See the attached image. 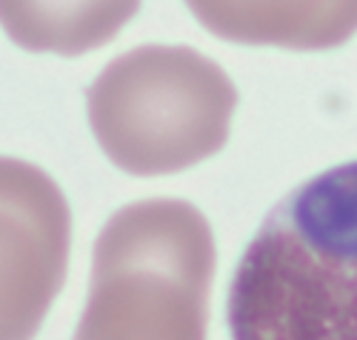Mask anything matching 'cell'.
Wrapping results in <instances>:
<instances>
[{
	"mask_svg": "<svg viewBox=\"0 0 357 340\" xmlns=\"http://www.w3.org/2000/svg\"><path fill=\"white\" fill-rule=\"evenodd\" d=\"M231 340H357V161L291 189L229 286Z\"/></svg>",
	"mask_w": 357,
	"mask_h": 340,
	"instance_id": "6da1fadb",
	"label": "cell"
},
{
	"mask_svg": "<svg viewBox=\"0 0 357 340\" xmlns=\"http://www.w3.org/2000/svg\"><path fill=\"white\" fill-rule=\"evenodd\" d=\"M215 235L177 198L117 209L95 240L75 340H206Z\"/></svg>",
	"mask_w": 357,
	"mask_h": 340,
	"instance_id": "7a4b0ae2",
	"label": "cell"
},
{
	"mask_svg": "<svg viewBox=\"0 0 357 340\" xmlns=\"http://www.w3.org/2000/svg\"><path fill=\"white\" fill-rule=\"evenodd\" d=\"M140 0H0V29L26 52L77 57L117 38Z\"/></svg>",
	"mask_w": 357,
	"mask_h": 340,
	"instance_id": "8992f818",
	"label": "cell"
},
{
	"mask_svg": "<svg viewBox=\"0 0 357 340\" xmlns=\"http://www.w3.org/2000/svg\"><path fill=\"white\" fill-rule=\"evenodd\" d=\"M220 40L291 52L337 49L357 35V0H186Z\"/></svg>",
	"mask_w": 357,
	"mask_h": 340,
	"instance_id": "5b68a950",
	"label": "cell"
},
{
	"mask_svg": "<svg viewBox=\"0 0 357 340\" xmlns=\"http://www.w3.org/2000/svg\"><path fill=\"white\" fill-rule=\"evenodd\" d=\"M72 212L38 166L0 158V340H32L63 289Z\"/></svg>",
	"mask_w": 357,
	"mask_h": 340,
	"instance_id": "277c9868",
	"label": "cell"
},
{
	"mask_svg": "<svg viewBox=\"0 0 357 340\" xmlns=\"http://www.w3.org/2000/svg\"><path fill=\"white\" fill-rule=\"evenodd\" d=\"M237 89L189 46H137L95 77L86 112L106 158L135 177L183 172L229 140Z\"/></svg>",
	"mask_w": 357,
	"mask_h": 340,
	"instance_id": "3957f363",
	"label": "cell"
}]
</instances>
